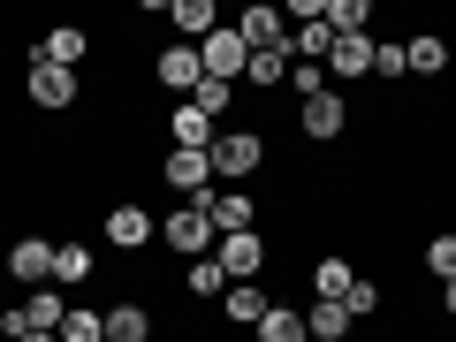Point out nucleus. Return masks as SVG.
Returning <instances> with one entry per match:
<instances>
[{
    "mask_svg": "<svg viewBox=\"0 0 456 342\" xmlns=\"http://www.w3.org/2000/svg\"><path fill=\"white\" fill-rule=\"evenodd\" d=\"M16 342H61V335H16Z\"/></svg>",
    "mask_w": 456,
    "mask_h": 342,
    "instance_id": "c9c22d12",
    "label": "nucleus"
},
{
    "mask_svg": "<svg viewBox=\"0 0 456 342\" xmlns=\"http://www.w3.org/2000/svg\"><path fill=\"white\" fill-rule=\"evenodd\" d=\"M160 183L183 198H206L213 191V152H191V145H167L160 152Z\"/></svg>",
    "mask_w": 456,
    "mask_h": 342,
    "instance_id": "7ed1b4c3",
    "label": "nucleus"
},
{
    "mask_svg": "<svg viewBox=\"0 0 456 342\" xmlns=\"http://www.w3.org/2000/svg\"><path fill=\"white\" fill-rule=\"evenodd\" d=\"M297 130H305L312 145H335V137L350 130V99L342 92H312L305 107H297Z\"/></svg>",
    "mask_w": 456,
    "mask_h": 342,
    "instance_id": "20e7f679",
    "label": "nucleus"
},
{
    "mask_svg": "<svg viewBox=\"0 0 456 342\" xmlns=\"http://www.w3.org/2000/svg\"><path fill=\"white\" fill-rule=\"evenodd\" d=\"M289 92H297V99H312V92H335V84H327V69H312V61H289Z\"/></svg>",
    "mask_w": 456,
    "mask_h": 342,
    "instance_id": "473e14b6",
    "label": "nucleus"
},
{
    "mask_svg": "<svg viewBox=\"0 0 456 342\" xmlns=\"http://www.w3.org/2000/svg\"><path fill=\"white\" fill-rule=\"evenodd\" d=\"M244 84H289V46H266V53H251Z\"/></svg>",
    "mask_w": 456,
    "mask_h": 342,
    "instance_id": "bb28decb",
    "label": "nucleus"
},
{
    "mask_svg": "<svg viewBox=\"0 0 456 342\" xmlns=\"http://www.w3.org/2000/svg\"><path fill=\"white\" fill-rule=\"evenodd\" d=\"M236 38H244L251 53H266V46H289V16H281V8H244V16H236Z\"/></svg>",
    "mask_w": 456,
    "mask_h": 342,
    "instance_id": "f8f14e48",
    "label": "nucleus"
},
{
    "mask_svg": "<svg viewBox=\"0 0 456 342\" xmlns=\"http://www.w3.org/2000/svg\"><path fill=\"white\" fill-rule=\"evenodd\" d=\"M198 61H206V77L213 84H244V69H251V46L236 38V23H221V31L198 46Z\"/></svg>",
    "mask_w": 456,
    "mask_h": 342,
    "instance_id": "39448f33",
    "label": "nucleus"
},
{
    "mask_svg": "<svg viewBox=\"0 0 456 342\" xmlns=\"http://www.w3.org/2000/svg\"><path fill=\"white\" fill-rule=\"evenodd\" d=\"M23 320H31V335H61V320H69V297L46 281V289H31V297H23Z\"/></svg>",
    "mask_w": 456,
    "mask_h": 342,
    "instance_id": "dca6fc26",
    "label": "nucleus"
},
{
    "mask_svg": "<svg viewBox=\"0 0 456 342\" xmlns=\"http://www.w3.org/2000/svg\"><path fill=\"white\" fill-rule=\"evenodd\" d=\"M198 206L213 213V228H221V236H251V228H259V198H251V191H221V183H213Z\"/></svg>",
    "mask_w": 456,
    "mask_h": 342,
    "instance_id": "423d86ee",
    "label": "nucleus"
},
{
    "mask_svg": "<svg viewBox=\"0 0 456 342\" xmlns=\"http://www.w3.org/2000/svg\"><path fill=\"white\" fill-rule=\"evenodd\" d=\"M426 274L456 281V236H434V244H426Z\"/></svg>",
    "mask_w": 456,
    "mask_h": 342,
    "instance_id": "2f4dec72",
    "label": "nucleus"
},
{
    "mask_svg": "<svg viewBox=\"0 0 456 342\" xmlns=\"http://www.w3.org/2000/svg\"><path fill=\"white\" fill-rule=\"evenodd\" d=\"M327 53H335V31H327V16H320V23H297V46H289V61L327 69Z\"/></svg>",
    "mask_w": 456,
    "mask_h": 342,
    "instance_id": "5701e85b",
    "label": "nucleus"
},
{
    "mask_svg": "<svg viewBox=\"0 0 456 342\" xmlns=\"http://www.w3.org/2000/svg\"><path fill=\"white\" fill-rule=\"evenodd\" d=\"M266 312H274V297L259 281H228V327H259Z\"/></svg>",
    "mask_w": 456,
    "mask_h": 342,
    "instance_id": "a211bd4d",
    "label": "nucleus"
},
{
    "mask_svg": "<svg viewBox=\"0 0 456 342\" xmlns=\"http://www.w3.org/2000/svg\"><path fill=\"white\" fill-rule=\"evenodd\" d=\"M23 92H31V107H77V92H84V77L77 69H53V61H31V84H23Z\"/></svg>",
    "mask_w": 456,
    "mask_h": 342,
    "instance_id": "6e6552de",
    "label": "nucleus"
},
{
    "mask_svg": "<svg viewBox=\"0 0 456 342\" xmlns=\"http://www.w3.org/2000/svg\"><path fill=\"white\" fill-rule=\"evenodd\" d=\"M152 77H160L167 84V99H191L198 92V84H206V61H198V46H183V38H175V46H160V61H152Z\"/></svg>",
    "mask_w": 456,
    "mask_h": 342,
    "instance_id": "1a4fd4ad",
    "label": "nucleus"
},
{
    "mask_svg": "<svg viewBox=\"0 0 456 342\" xmlns=\"http://www.w3.org/2000/svg\"><path fill=\"white\" fill-rule=\"evenodd\" d=\"M213 236H221V228H213V213L198 206H167V251H183V259H213Z\"/></svg>",
    "mask_w": 456,
    "mask_h": 342,
    "instance_id": "f03ea898",
    "label": "nucleus"
},
{
    "mask_svg": "<svg viewBox=\"0 0 456 342\" xmlns=\"http://www.w3.org/2000/svg\"><path fill=\"white\" fill-rule=\"evenodd\" d=\"M167 137H175V145H191V152H213V137H221V130H213L206 114H198L191 99H183V107L167 114Z\"/></svg>",
    "mask_w": 456,
    "mask_h": 342,
    "instance_id": "6ab92c4d",
    "label": "nucleus"
},
{
    "mask_svg": "<svg viewBox=\"0 0 456 342\" xmlns=\"http://www.w3.org/2000/svg\"><path fill=\"white\" fill-rule=\"evenodd\" d=\"M259 160H266V137L259 130H221V137H213V175H221V183L259 175Z\"/></svg>",
    "mask_w": 456,
    "mask_h": 342,
    "instance_id": "f257e3e1",
    "label": "nucleus"
},
{
    "mask_svg": "<svg viewBox=\"0 0 456 342\" xmlns=\"http://www.w3.org/2000/svg\"><path fill=\"white\" fill-rule=\"evenodd\" d=\"M373 77H380V84L403 77V46H373Z\"/></svg>",
    "mask_w": 456,
    "mask_h": 342,
    "instance_id": "72a5a7b5",
    "label": "nucleus"
},
{
    "mask_svg": "<svg viewBox=\"0 0 456 342\" xmlns=\"http://www.w3.org/2000/svg\"><path fill=\"white\" fill-rule=\"evenodd\" d=\"M92 281V244H53V289H84Z\"/></svg>",
    "mask_w": 456,
    "mask_h": 342,
    "instance_id": "412c9836",
    "label": "nucleus"
},
{
    "mask_svg": "<svg viewBox=\"0 0 456 342\" xmlns=\"http://www.w3.org/2000/svg\"><path fill=\"white\" fill-rule=\"evenodd\" d=\"M84 46H92V38H84L77 23H53V31L38 38V46H31V61H53V69H77V61H84Z\"/></svg>",
    "mask_w": 456,
    "mask_h": 342,
    "instance_id": "2eb2a0df",
    "label": "nucleus"
},
{
    "mask_svg": "<svg viewBox=\"0 0 456 342\" xmlns=\"http://www.w3.org/2000/svg\"><path fill=\"white\" fill-rule=\"evenodd\" d=\"M152 236H160V221H152L145 206H130V198H114V206H107V244L114 251H145Z\"/></svg>",
    "mask_w": 456,
    "mask_h": 342,
    "instance_id": "0eeeda50",
    "label": "nucleus"
},
{
    "mask_svg": "<svg viewBox=\"0 0 456 342\" xmlns=\"http://www.w3.org/2000/svg\"><path fill=\"white\" fill-rule=\"evenodd\" d=\"M365 23H373V0H327V31H335V38L365 31Z\"/></svg>",
    "mask_w": 456,
    "mask_h": 342,
    "instance_id": "a878e982",
    "label": "nucleus"
},
{
    "mask_svg": "<svg viewBox=\"0 0 456 342\" xmlns=\"http://www.w3.org/2000/svg\"><path fill=\"white\" fill-rule=\"evenodd\" d=\"M342 312H350V320H373V312H380V281L358 274V281H350V297H342Z\"/></svg>",
    "mask_w": 456,
    "mask_h": 342,
    "instance_id": "7c9ffc66",
    "label": "nucleus"
},
{
    "mask_svg": "<svg viewBox=\"0 0 456 342\" xmlns=\"http://www.w3.org/2000/svg\"><path fill=\"white\" fill-rule=\"evenodd\" d=\"M441 69H449V38L441 31H419L403 46V77H441Z\"/></svg>",
    "mask_w": 456,
    "mask_h": 342,
    "instance_id": "f3484780",
    "label": "nucleus"
},
{
    "mask_svg": "<svg viewBox=\"0 0 456 342\" xmlns=\"http://www.w3.org/2000/svg\"><path fill=\"white\" fill-rule=\"evenodd\" d=\"M358 77H373V31H350V38H335V53H327V84H358Z\"/></svg>",
    "mask_w": 456,
    "mask_h": 342,
    "instance_id": "9d476101",
    "label": "nucleus"
},
{
    "mask_svg": "<svg viewBox=\"0 0 456 342\" xmlns=\"http://www.w3.org/2000/svg\"><path fill=\"white\" fill-rule=\"evenodd\" d=\"M213 259H221L228 281H259V274H266V236H259V228H251V236H221Z\"/></svg>",
    "mask_w": 456,
    "mask_h": 342,
    "instance_id": "9b49d317",
    "label": "nucleus"
},
{
    "mask_svg": "<svg viewBox=\"0 0 456 342\" xmlns=\"http://www.w3.org/2000/svg\"><path fill=\"white\" fill-rule=\"evenodd\" d=\"M441 305H449V312H456V281H441Z\"/></svg>",
    "mask_w": 456,
    "mask_h": 342,
    "instance_id": "f704fd0d",
    "label": "nucleus"
},
{
    "mask_svg": "<svg viewBox=\"0 0 456 342\" xmlns=\"http://www.w3.org/2000/svg\"><path fill=\"white\" fill-rule=\"evenodd\" d=\"M228 99H236V84H213V77H206V84H198V92H191V107L206 114L213 130H221V114H228Z\"/></svg>",
    "mask_w": 456,
    "mask_h": 342,
    "instance_id": "cd10ccee",
    "label": "nucleus"
},
{
    "mask_svg": "<svg viewBox=\"0 0 456 342\" xmlns=\"http://www.w3.org/2000/svg\"><path fill=\"white\" fill-rule=\"evenodd\" d=\"M259 342H312V335H305V312H297V305H274V312L259 320Z\"/></svg>",
    "mask_w": 456,
    "mask_h": 342,
    "instance_id": "393cba45",
    "label": "nucleus"
},
{
    "mask_svg": "<svg viewBox=\"0 0 456 342\" xmlns=\"http://www.w3.org/2000/svg\"><path fill=\"white\" fill-rule=\"evenodd\" d=\"M305 335H312V342H350V312H342V305H327V297H320V305L305 312Z\"/></svg>",
    "mask_w": 456,
    "mask_h": 342,
    "instance_id": "b1692460",
    "label": "nucleus"
},
{
    "mask_svg": "<svg viewBox=\"0 0 456 342\" xmlns=\"http://www.w3.org/2000/svg\"><path fill=\"white\" fill-rule=\"evenodd\" d=\"M107 342H152V312L145 305H107Z\"/></svg>",
    "mask_w": 456,
    "mask_h": 342,
    "instance_id": "aec40b11",
    "label": "nucleus"
},
{
    "mask_svg": "<svg viewBox=\"0 0 456 342\" xmlns=\"http://www.w3.org/2000/svg\"><path fill=\"white\" fill-rule=\"evenodd\" d=\"M350 281H358V266H350V259H320V266H312V297H327V305H342Z\"/></svg>",
    "mask_w": 456,
    "mask_h": 342,
    "instance_id": "4be33fe9",
    "label": "nucleus"
},
{
    "mask_svg": "<svg viewBox=\"0 0 456 342\" xmlns=\"http://www.w3.org/2000/svg\"><path fill=\"white\" fill-rule=\"evenodd\" d=\"M61 342H107V320H99V312H84V305H69Z\"/></svg>",
    "mask_w": 456,
    "mask_h": 342,
    "instance_id": "c756f323",
    "label": "nucleus"
},
{
    "mask_svg": "<svg viewBox=\"0 0 456 342\" xmlns=\"http://www.w3.org/2000/svg\"><path fill=\"white\" fill-rule=\"evenodd\" d=\"M167 23H175L183 46H206V38L221 31V8H213V0H175V8H167Z\"/></svg>",
    "mask_w": 456,
    "mask_h": 342,
    "instance_id": "4468645a",
    "label": "nucleus"
},
{
    "mask_svg": "<svg viewBox=\"0 0 456 342\" xmlns=\"http://www.w3.org/2000/svg\"><path fill=\"white\" fill-rule=\"evenodd\" d=\"M183 289H191V297H221V289H228L221 259H191V274H183Z\"/></svg>",
    "mask_w": 456,
    "mask_h": 342,
    "instance_id": "c85d7f7f",
    "label": "nucleus"
},
{
    "mask_svg": "<svg viewBox=\"0 0 456 342\" xmlns=\"http://www.w3.org/2000/svg\"><path fill=\"white\" fill-rule=\"evenodd\" d=\"M8 274L31 281V289H46L53 281V244L46 236H16V244H8Z\"/></svg>",
    "mask_w": 456,
    "mask_h": 342,
    "instance_id": "ddd939ff",
    "label": "nucleus"
}]
</instances>
